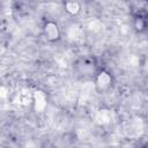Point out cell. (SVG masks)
<instances>
[{
	"instance_id": "8",
	"label": "cell",
	"mask_w": 148,
	"mask_h": 148,
	"mask_svg": "<svg viewBox=\"0 0 148 148\" xmlns=\"http://www.w3.org/2000/svg\"><path fill=\"white\" fill-rule=\"evenodd\" d=\"M141 148H148V143H147V145H145V146H142Z\"/></svg>"
},
{
	"instance_id": "3",
	"label": "cell",
	"mask_w": 148,
	"mask_h": 148,
	"mask_svg": "<svg viewBox=\"0 0 148 148\" xmlns=\"http://www.w3.org/2000/svg\"><path fill=\"white\" fill-rule=\"evenodd\" d=\"M42 34L46 42L57 43L61 39V29L53 20H45L42 25Z\"/></svg>"
},
{
	"instance_id": "5",
	"label": "cell",
	"mask_w": 148,
	"mask_h": 148,
	"mask_svg": "<svg viewBox=\"0 0 148 148\" xmlns=\"http://www.w3.org/2000/svg\"><path fill=\"white\" fill-rule=\"evenodd\" d=\"M58 148H74L75 146V139L73 136H69V134H64L58 139L57 142H53Z\"/></svg>"
},
{
	"instance_id": "6",
	"label": "cell",
	"mask_w": 148,
	"mask_h": 148,
	"mask_svg": "<svg viewBox=\"0 0 148 148\" xmlns=\"http://www.w3.org/2000/svg\"><path fill=\"white\" fill-rule=\"evenodd\" d=\"M141 68H142V72L143 74L148 77V57H146L143 60H142V64H141Z\"/></svg>"
},
{
	"instance_id": "1",
	"label": "cell",
	"mask_w": 148,
	"mask_h": 148,
	"mask_svg": "<svg viewBox=\"0 0 148 148\" xmlns=\"http://www.w3.org/2000/svg\"><path fill=\"white\" fill-rule=\"evenodd\" d=\"M101 66H98L97 59L92 56H84L79 58L74 62V71L77 73L79 76L84 79H94L97 72L99 71Z\"/></svg>"
},
{
	"instance_id": "7",
	"label": "cell",
	"mask_w": 148,
	"mask_h": 148,
	"mask_svg": "<svg viewBox=\"0 0 148 148\" xmlns=\"http://www.w3.org/2000/svg\"><path fill=\"white\" fill-rule=\"evenodd\" d=\"M40 148H58L53 142H46L43 146H40Z\"/></svg>"
},
{
	"instance_id": "2",
	"label": "cell",
	"mask_w": 148,
	"mask_h": 148,
	"mask_svg": "<svg viewBox=\"0 0 148 148\" xmlns=\"http://www.w3.org/2000/svg\"><path fill=\"white\" fill-rule=\"evenodd\" d=\"M92 81H94L95 89L98 94L108 92L113 87V83H114L112 73L104 67L99 68V71L97 72V74L92 79Z\"/></svg>"
},
{
	"instance_id": "9",
	"label": "cell",
	"mask_w": 148,
	"mask_h": 148,
	"mask_svg": "<svg viewBox=\"0 0 148 148\" xmlns=\"http://www.w3.org/2000/svg\"><path fill=\"white\" fill-rule=\"evenodd\" d=\"M147 34H148V32H147Z\"/></svg>"
},
{
	"instance_id": "4",
	"label": "cell",
	"mask_w": 148,
	"mask_h": 148,
	"mask_svg": "<svg viewBox=\"0 0 148 148\" xmlns=\"http://www.w3.org/2000/svg\"><path fill=\"white\" fill-rule=\"evenodd\" d=\"M62 7H64V10L71 16H76L81 12V2L75 1V0L65 1L62 3Z\"/></svg>"
}]
</instances>
